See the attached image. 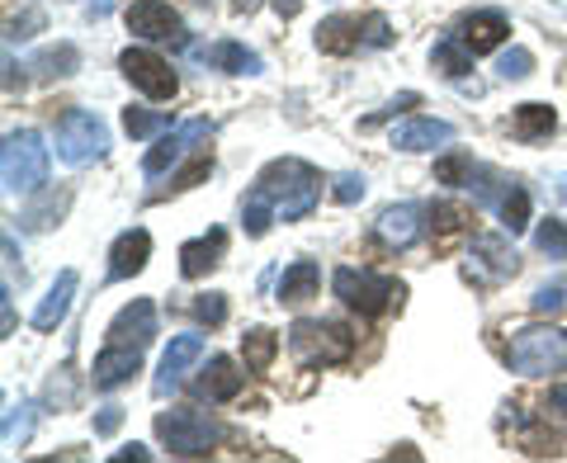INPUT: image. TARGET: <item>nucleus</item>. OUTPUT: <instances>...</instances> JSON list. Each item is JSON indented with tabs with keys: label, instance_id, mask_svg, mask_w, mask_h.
<instances>
[{
	"label": "nucleus",
	"instance_id": "nucleus-4",
	"mask_svg": "<svg viewBox=\"0 0 567 463\" xmlns=\"http://www.w3.org/2000/svg\"><path fill=\"white\" fill-rule=\"evenodd\" d=\"M156 435L175 459H204L213 454V444L223 440V425L208 412H185V407H171V412H156Z\"/></svg>",
	"mask_w": 567,
	"mask_h": 463
},
{
	"label": "nucleus",
	"instance_id": "nucleus-23",
	"mask_svg": "<svg viewBox=\"0 0 567 463\" xmlns=\"http://www.w3.org/2000/svg\"><path fill=\"white\" fill-rule=\"evenodd\" d=\"M317 284H322V270H317L312 260H293L289 270L279 275V289H275V298H279V302H289V308H298V302L317 298Z\"/></svg>",
	"mask_w": 567,
	"mask_h": 463
},
{
	"label": "nucleus",
	"instance_id": "nucleus-26",
	"mask_svg": "<svg viewBox=\"0 0 567 463\" xmlns=\"http://www.w3.org/2000/svg\"><path fill=\"white\" fill-rule=\"evenodd\" d=\"M431 66H435L445 81H464L468 71H473V52H468L464 39H440V43L431 48Z\"/></svg>",
	"mask_w": 567,
	"mask_h": 463
},
{
	"label": "nucleus",
	"instance_id": "nucleus-37",
	"mask_svg": "<svg viewBox=\"0 0 567 463\" xmlns=\"http://www.w3.org/2000/svg\"><path fill=\"white\" fill-rule=\"evenodd\" d=\"M529 71H535V52L529 48H506L502 58H496V76L502 81H525Z\"/></svg>",
	"mask_w": 567,
	"mask_h": 463
},
{
	"label": "nucleus",
	"instance_id": "nucleus-11",
	"mask_svg": "<svg viewBox=\"0 0 567 463\" xmlns=\"http://www.w3.org/2000/svg\"><path fill=\"white\" fill-rule=\"evenodd\" d=\"M199 354H204V336H175V341L166 346V354H162V369H156V379H152V393L171 398L175 388L185 383V373L199 364Z\"/></svg>",
	"mask_w": 567,
	"mask_h": 463
},
{
	"label": "nucleus",
	"instance_id": "nucleus-29",
	"mask_svg": "<svg viewBox=\"0 0 567 463\" xmlns=\"http://www.w3.org/2000/svg\"><path fill=\"white\" fill-rule=\"evenodd\" d=\"M270 223H279V213L270 204V194L265 189H251L241 199V227H246V237H265L270 232Z\"/></svg>",
	"mask_w": 567,
	"mask_h": 463
},
{
	"label": "nucleus",
	"instance_id": "nucleus-30",
	"mask_svg": "<svg viewBox=\"0 0 567 463\" xmlns=\"http://www.w3.org/2000/svg\"><path fill=\"white\" fill-rule=\"evenodd\" d=\"M66 204H71V189H62V194H48V199H39L33 208H24V218H20V227L24 232H52L62 223V213H66Z\"/></svg>",
	"mask_w": 567,
	"mask_h": 463
},
{
	"label": "nucleus",
	"instance_id": "nucleus-28",
	"mask_svg": "<svg viewBox=\"0 0 567 463\" xmlns=\"http://www.w3.org/2000/svg\"><path fill=\"white\" fill-rule=\"evenodd\" d=\"M241 354H246V369L251 373H265L275 364V354H279V336L270 327H251L241 336Z\"/></svg>",
	"mask_w": 567,
	"mask_h": 463
},
{
	"label": "nucleus",
	"instance_id": "nucleus-38",
	"mask_svg": "<svg viewBox=\"0 0 567 463\" xmlns=\"http://www.w3.org/2000/svg\"><path fill=\"white\" fill-rule=\"evenodd\" d=\"M189 312H194V322H204V327H223L227 322V294H199L189 302Z\"/></svg>",
	"mask_w": 567,
	"mask_h": 463
},
{
	"label": "nucleus",
	"instance_id": "nucleus-50",
	"mask_svg": "<svg viewBox=\"0 0 567 463\" xmlns=\"http://www.w3.org/2000/svg\"><path fill=\"white\" fill-rule=\"evenodd\" d=\"M548 402L558 407V416H567V388H554V398H548Z\"/></svg>",
	"mask_w": 567,
	"mask_h": 463
},
{
	"label": "nucleus",
	"instance_id": "nucleus-7",
	"mask_svg": "<svg viewBox=\"0 0 567 463\" xmlns=\"http://www.w3.org/2000/svg\"><path fill=\"white\" fill-rule=\"evenodd\" d=\"M506 360H511L516 373H525V379L558 373V369H567V331H558V327H525V331H516Z\"/></svg>",
	"mask_w": 567,
	"mask_h": 463
},
{
	"label": "nucleus",
	"instance_id": "nucleus-51",
	"mask_svg": "<svg viewBox=\"0 0 567 463\" xmlns=\"http://www.w3.org/2000/svg\"><path fill=\"white\" fill-rule=\"evenodd\" d=\"M233 10H237V14H251V10H256V0H237Z\"/></svg>",
	"mask_w": 567,
	"mask_h": 463
},
{
	"label": "nucleus",
	"instance_id": "nucleus-21",
	"mask_svg": "<svg viewBox=\"0 0 567 463\" xmlns=\"http://www.w3.org/2000/svg\"><path fill=\"white\" fill-rule=\"evenodd\" d=\"M204 62H208V66H218V71H227V76H260V71H265L260 52L241 48V43H233V39H223V43L204 48Z\"/></svg>",
	"mask_w": 567,
	"mask_h": 463
},
{
	"label": "nucleus",
	"instance_id": "nucleus-40",
	"mask_svg": "<svg viewBox=\"0 0 567 463\" xmlns=\"http://www.w3.org/2000/svg\"><path fill=\"white\" fill-rule=\"evenodd\" d=\"M364 194H369V181L360 171H346V175H336V181H331V199L336 204H360Z\"/></svg>",
	"mask_w": 567,
	"mask_h": 463
},
{
	"label": "nucleus",
	"instance_id": "nucleus-15",
	"mask_svg": "<svg viewBox=\"0 0 567 463\" xmlns=\"http://www.w3.org/2000/svg\"><path fill=\"white\" fill-rule=\"evenodd\" d=\"M142 369V346H104L95 354V369H91V379L95 388H104V393H114V388H123L133 379V373Z\"/></svg>",
	"mask_w": 567,
	"mask_h": 463
},
{
	"label": "nucleus",
	"instance_id": "nucleus-33",
	"mask_svg": "<svg viewBox=\"0 0 567 463\" xmlns=\"http://www.w3.org/2000/svg\"><path fill=\"white\" fill-rule=\"evenodd\" d=\"M496 218H502V227L516 237V232H525L529 227V194L520 189V185H511V194L502 199V208H496Z\"/></svg>",
	"mask_w": 567,
	"mask_h": 463
},
{
	"label": "nucleus",
	"instance_id": "nucleus-10",
	"mask_svg": "<svg viewBox=\"0 0 567 463\" xmlns=\"http://www.w3.org/2000/svg\"><path fill=\"white\" fill-rule=\"evenodd\" d=\"M204 137H213V119H189V123H181V128H171L147 156H142V171H147V175H166L189 147H199Z\"/></svg>",
	"mask_w": 567,
	"mask_h": 463
},
{
	"label": "nucleus",
	"instance_id": "nucleus-42",
	"mask_svg": "<svg viewBox=\"0 0 567 463\" xmlns=\"http://www.w3.org/2000/svg\"><path fill=\"white\" fill-rule=\"evenodd\" d=\"M464 223H468V213L458 208V204H435V208H431V227L440 232V237H454V232L464 227Z\"/></svg>",
	"mask_w": 567,
	"mask_h": 463
},
{
	"label": "nucleus",
	"instance_id": "nucleus-22",
	"mask_svg": "<svg viewBox=\"0 0 567 463\" xmlns=\"http://www.w3.org/2000/svg\"><path fill=\"white\" fill-rule=\"evenodd\" d=\"M511 237V232H506ZM506 237H496V232H483V237H473V260H483L492 279H511L520 270V256L511 251V241Z\"/></svg>",
	"mask_w": 567,
	"mask_h": 463
},
{
	"label": "nucleus",
	"instance_id": "nucleus-6",
	"mask_svg": "<svg viewBox=\"0 0 567 463\" xmlns=\"http://www.w3.org/2000/svg\"><path fill=\"white\" fill-rule=\"evenodd\" d=\"M331 289H336V298H341L346 308H354L360 317H379V312H388V302L402 298L398 279H388L379 270H364V265H341V270L331 275Z\"/></svg>",
	"mask_w": 567,
	"mask_h": 463
},
{
	"label": "nucleus",
	"instance_id": "nucleus-20",
	"mask_svg": "<svg viewBox=\"0 0 567 463\" xmlns=\"http://www.w3.org/2000/svg\"><path fill=\"white\" fill-rule=\"evenodd\" d=\"M76 270H62L58 279H52V289H48V298L33 308V327L39 331H52V327H62L66 322V312H71V298H76Z\"/></svg>",
	"mask_w": 567,
	"mask_h": 463
},
{
	"label": "nucleus",
	"instance_id": "nucleus-8",
	"mask_svg": "<svg viewBox=\"0 0 567 463\" xmlns=\"http://www.w3.org/2000/svg\"><path fill=\"white\" fill-rule=\"evenodd\" d=\"M118 71H123V76H128L147 100H175V91H181V76H175L171 62L156 58L152 48H123V52H118Z\"/></svg>",
	"mask_w": 567,
	"mask_h": 463
},
{
	"label": "nucleus",
	"instance_id": "nucleus-17",
	"mask_svg": "<svg viewBox=\"0 0 567 463\" xmlns=\"http://www.w3.org/2000/svg\"><path fill=\"white\" fill-rule=\"evenodd\" d=\"M506 33H511V24H506V14H502V10H473L468 20L458 24V39L468 43L473 58H477V52L502 48V43H506Z\"/></svg>",
	"mask_w": 567,
	"mask_h": 463
},
{
	"label": "nucleus",
	"instance_id": "nucleus-13",
	"mask_svg": "<svg viewBox=\"0 0 567 463\" xmlns=\"http://www.w3.org/2000/svg\"><path fill=\"white\" fill-rule=\"evenodd\" d=\"M152 336H156V302L152 298H133L128 308L114 312V322H110L114 346H147Z\"/></svg>",
	"mask_w": 567,
	"mask_h": 463
},
{
	"label": "nucleus",
	"instance_id": "nucleus-47",
	"mask_svg": "<svg viewBox=\"0 0 567 463\" xmlns=\"http://www.w3.org/2000/svg\"><path fill=\"white\" fill-rule=\"evenodd\" d=\"M128 459H152L147 444H123V450H114V463H128Z\"/></svg>",
	"mask_w": 567,
	"mask_h": 463
},
{
	"label": "nucleus",
	"instance_id": "nucleus-35",
	"mask_svg": "<svg viewBox=\"0 0 567 463\" xmlns=\"http://www.w3.org/2000/svg\"><path fill=\"white\" fill-rule=\"evenodd\" d=\"M535 246L548 260H567V223L563 218H544L535 227Z\"/></svg>",
	"mask_w": 567,
	"mask_h": 463
},
{
	"label": "nucleus",
	"instance_id": "nucleus-18",
	"mask_svg": "<svg viewBox=\"0 0 567 463\" xmlns=\"http://www.w3.org/2000/svg\"><path fill=\"white\" fill-rule=\"evenodd\" d=\"M223 251H227V237H223V227H213L208 237H194L181 246V275L185 279H204L213 275L223 265Z\"/></svg>",
	"mask_w": 567,
	"mask_h": 463
},
{
	"label": "nucleus",
	"instance_id": "nucleus-25",
	"mask_svg": "<svg viewBox=\"0 0 567 463\" xmlns=\"http://www.w3.org/2000/svg\"><path fill=\"white\" fill-rule=\"evenodd\" d=\"M364 39H360V24L346 20V14H331V20L317 24V52H331V58H346L354 52Z\"/></svg>",
	"mask_w": 567,
	"mask_h": 463
},
{
	"label": "nucleus",
	"instance_id": "nucleus-48",
	"mask_svg": "<svg viewBox=\"0 0 567 463\" xmlns=\"http://www.w3.org/2000/svg\"><path fill=\"white\" fill-rule=\"evenodd\" d=\"M298 10H303V0H275V14H279V20H293Z\"/></svg>",
	"mask_w": 567,
	"mask_h": 463
},
{
	"label": "nucleus",
	"instance_id": "nucleus-31",
	"mask_svg": "<svg viewBox=\"0 0 567 463\" xmlns=\"http://www.w3.org/2000/svg\"><path fill=\"white\" fill-rule=\"evenodd\" d=\"M81 402V383H76V369L62 364V369H52V379L43 388V407H52V412H66V407H76Z\"/></svg>",
	"mask_w": 567,
	"mask_h": 463
},
{
	"label": "nucleus",
	"instance_id": "nucleus-19",
	"mask_svg": "<svg viewBox=\"0 0 567 463\" xmlns=\"http://www.w3.org/2000/svg\"><path fill=\"white\" fill-rule=\"evenodd\" d=\"M450 137H454V128L445 119H406L393 128V147L398 152H435V147H445Z\"/></svg>",
	"mask_w": 567,
	"mask_h": 463
},
{
	"label": "nucleus",
	"instance_id": "nucleus-43",
	"mask_svg": "<svg viewBox=\"0 0 567 463\" xmlns=\"http://www.w3.org/2000/svg\"><path fill=\"white\" fill-rule=\"evenodd\" d=\"M360 39H364V48H388V43H393V24H388L383 14H364V20H360Z\"/></svg>",
	"mask_w": 567,
	"mask_h": 463
},
{
	"label": "nucleus",
	"instance_id": "nucleus-27",
	"mask_svg": "<svg viewBox=\"0 0 567 463\" xmlns=\"http://www.w3.org/2000/svg\"><path fill=\"white\" fill-rule=\"evenodd\" d=\"M76 66H81L76 43H52V48H43L39 58L29 62V71H39V81H62V76H71Z\"/></svg>",
	"mask_w": 567,
	"mask_h": 463
},
{
	"label": "nucleus",
	"instance_id": "nucleus-9",
	"mask_svg": "<svg viewBox=\"0 0 567 463\" xmlns=\"http://www.w3.org/2000/svg\"><path fill=\"white\" fill-rule=\"evenodd\" d=\"M123 24H128L133 39L142 43H185V20L175 14L166 0H133L128 14H123Z\"/></svg>",
	"mask_w": 567,
	"mask_h": 463
},
{
	"label": "nucleus",
	"instance_id": "nucleus-3",
	"mask_svg": "<svg viewBox=\"0 0 567 463\" xmlns=\"http://www.w3.org/2000/svg\"><path fill=\"white\" fill-rule=\"evenodd\" d=\"M0 181L6 194H33L48 185V142L33 128H14L6 133V147H0Z\"/></svg>",
	"mask_w": 567,
	"mask_h": 463
},
{
	"label": "nucleus",
	"instance_id": "nucleus-34",
	"mask_svg": "<svg viewBox=\"0 0 567 463\" xmlns=\"http://www.w3.org/2000/svg\"><path fill=\"white\" fill-rule=\"evenodd\" d=\"M33 412H39L33 402H20V407H10L6 412V435H0L6 440V450H20V444L33 435Z\"/></svg>",
	"mask_w": 567,
	"mask_h": 463
},
{
	"label": "nucleus",
	"instance_id": "nucleus-5",
	"mask_svg": "<svg viewBox=\"0 0 567 463\" xmlns=\"http://www.w3.org/2000/svg\"><path fill=\"white\" fill-rule=\"evenodd\" d=\"M110 152V123L95 110H66L58 119V156L66 166H95Z\"/></svg>",
	"mask_w": 567,
	"mask_h": 463
},
{
	"label": "nucleus",
	"instance_id": "nucleus-1",
	"mask_svg": "<svg viewBox=\"0 0 567 463\" xmlns=\"http://www.w3.org/2000/svg\"><path fill=\"white\" fill-rule=\"evenodd\" d=\"M256 189L270 194L279 223H298L317 208V199H322V175H317L308 162H298V156H279V162H270L260 171Z\"/></svg>",
	"mask_w": 567,
	"mask_h": 463
},
{
	"label": "nucleus",
	"instance_id": "nucleus-2",
	"mask_svg": "<svg viewBox=\"0 0 567 463\" xmlns=\"http://www.w3.org/2000/svg\"><path fill=\"white\" fill-rule=\"evenodd\" d=\"M289 354L303 369L346 364L354 354V336H350V327L327 322V317H303V322L289 327Z\"/></svg>",
	"mask_w": 567,
	"mask_h": 463
},
{
	"label": "nucleus",
	"instance_id": "nucleus-44",
	"mask_svg": "<svg viewBox=\"0 0 567 463\" xmlns=\"http://www.w3.org/2000/svg\"><path fill=\"white\" fill-rule=\"evenodd\" d=\"M43 24H48V20H43V10H24L20 20H10V24H6V33L24 43V39H33V29H43Z\"/></svg>",
	"mask_w": 567,
	"mask_h": 463
},
{
	"label": "nucleus",
	"instance_id": "nucleus-41",
	"mask_svg": "<svg viewBox=\"0 0 567 463\" xmlns=\"http://www.w3.org/2000/svg\"><path fill=\"white\" fill-rule=\"evenodd\" d=\"M529 308H535L539 317H554L567 308V284H544V289H535V298H529Z\"/></svg>",
	"mask_w": 567,
	"mask_h": 463
},
{
	"label": "nucleus",
	"instance_id": "nucleus-14",
	"mask_svg": "<svg viewBox=\"0 0 567 463\" xmlns=\"http://www.w3.org/2000/svg\"><path fill=\"white\" fill-rule=\"evenodd\" d=\"M425 218V208L421 204H393V208H383L379 213V223H374V237L383 246H393V251H406L416 237H421V223Z\"/></svg>",
	"mask_w": 567,
	"mask_h": 463
},
{
	"label": "nucleus",
	"instance_id": "nucleus-32",
	"mask_svg": "<svg viewBox=\"0 0 567 463\" xmlns=\"http://www.w3.org/2000/svg\"><path fill=\"white\" fill-rule=\"evenodd\" d=\"M175 119L171 114H156V110H123V133L128 137H156V133H171Z\"/></svg>",
	"mask_w": 567,
	"mask_h": 463
},
{
	"label": "nucleus",
	"instance_id": "nucleus-49",
	"mask_svg": "<svg viewBox=\"0 0 567 463\" xmlns=\"http://www.w3.org/2000/svg\"><path fill=\"white\" fill-rule=\"evenodd\" d=\"M0 312H6V336H14V308H10V289H0Z\"/></svg>",
	"mask_w": 567,
	"mask_h": 463
},
{
	"label": "nucleus",
	"instance_id": "nucleus-46",
	"mask_svg": "<svg viewBox=\"0 0 567 463\" xmlns=\"http://www.w3.org/2000/svg\"><path fill=\"white\" fill-rule=\"evenodd\" d=\"M123 425V407H100V416H95V435H114Z\"/></svg>",
	"mask_w": 567,
	"mask_h": 463
},
{
	"label": "nucleus",
	"instance_id": "nucleus-45",
	"mask_svg": "<svg viewBox=\"0 0 567 463\" xmlns=\"http://www.w3.org/2000/svg\"><path fill=\"white\" fill-rule=\"evenodd\" d=\"M412 104H421V95H412V91H406V95H398L393 104H388V110H379L374 119H364V123H360V128H379V123H383V119H393L398 110H412Z\"/></svg>",
	"mask_w": 567,
	"mask_h": 463
},
{
	"label": "nucleus",
	"instance_id": "nucleus-36",
	"mask_svg": "<svg viewBox=\"0 0 567 463\" xmlns=\"http://www.w3.org/2000/svg\"><path fill=\"white\" fill-rule=\"evenodd\" d=\"M468 175H473V156L468 152H450V156H440V162H435V181L440 185H458V189H464Z\"/></svg>",
	"mask_w": 567,
	"mask_h": 463
},
{
	"label": "nucleus",
	"instance_id": "nucleus-24",
	"mask_svg": "<svg viewBox=\"0 0 567 463\" xmlns=\"http://www.w3.org/2000/svg\"><path fill=\"white\" fill-rule=\"evenodd\" d=\"M558 128V114H554V104H539V100H529V104H516V114H511V133H516L520 142H539Z\"/></svg>",
	"mask_w": 567,
	"mask_h": 463
},
{
	"label": "nucleus",
	"instance_id": "nucleus-39",
	"mask_svg": "<svg viewBox=\"0 0 567 463\" xmlns=\"http://www.w3.org/2000/svg\"><path fill=\"white\" fill-rule=\"evenodd\" d=\"M208 175H213V156H194L189 166H181V171L171 175V194H185V189H194L199 181H208Z\"/></svg>",
	"mask_w": 567,
	"mask_h": 463
},
{
	"label": "nucleus",
	"instance_id": "nucleus-12",
	"mask_svg": "<svg viewBox=\"0 0 567 463\" xmlns=\"http://www.w3.org/2000/svg\"><path fill=\"white\" fill-rule=\"evenodd\" d=\"M147 260H152V232L147 227H128V232H118V241L110 246V279H133L147 270Z\"/></svg>",
	"mask_w": 567,
	"mask_h": 463
},
{
	"label": "nucleus",
	"instance_id": "nucleus-16",
	"mask_svg": "<svg viewBox=\"0 0 567 463\" xmlns=\"http://www.w3.org/2000/svg\"><path fill=\"white\" fill-rule=\"evenodd\" d=\"M241 393V369L237 360H227V354H213V360L199 369V379H194V398L199 402H233Z\"/></svg>",
	"mask_w": 567,
	"mask_h": 463
}]
</instances>
